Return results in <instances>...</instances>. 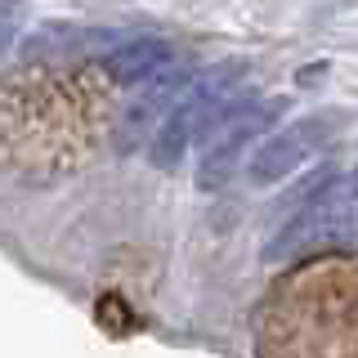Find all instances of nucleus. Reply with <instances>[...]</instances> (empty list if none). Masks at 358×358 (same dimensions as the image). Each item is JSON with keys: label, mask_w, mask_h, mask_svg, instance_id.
I'll use <instances>...</instances> for the list:
<instances>
[{"label": "nucleus", "mask_w": 358, "mask_h": 358, "mask_svg": "<svg viewBox=\"0 0 358 358\" xmlns=\"http://www.w3.org/2000/svg\"><path fill=\"white\" fill-rule=\"evenodd\" d=\"M108 36L103 31H85V27H50L45 36L27 41V59H67V54H81V50H94V45H103Z\"/></svg>", "instance_id": "nucleus-7"}, {"label": "nucleus", "mask_w": 358, "mask_h": 358, "mask_svg": "<svg viewBox=\"0 0 358 358\" xmlns=\"http://www.w3.org/2000/svg\"><path fill=\"white\" fill-rule=\"evenodd\" d=\"M327 139V117H300L291 121V126L273 130L260 148L251 152V162H246V179H251L255 188H268V184H282L287 175H296L300 166L313 157V148Z\"/></svg>", "instance_id": "nucleus-5"}, {"label": "nucleus", "mask_w": 358, "mask_h": 358, "mask_svg": "<svg viewBox=\"0 0 358 358\" xmlns=\"http://www.w3.org/2000/svg\"><path fill=\"white\" fill-rule=\"evenodd\" d=\"M197 76H193V67L188 63H171V67H162L157 76H148L143 85H134V94L126 99V112H121V148H134V143H143V139H152L157 126H162L166 117L175 112V103L188 94V85H193Z\"/></svg>", "instance_id": "nucleus-4"}, {"label": "nucleus", "mask_w": 358, "mask_h": 358, "mask_svg": "<svg viewBox=\"0 0 358 358\" xmlns=\"http://www.w3.org/2000/svg\"><path fill=\"white\" fill-rule=\"evenodd\" d=\"M18 22H22V5H14V0H0V54L14 45Z\"/></svg>", "instance_id": "nucleus-8"}, {"label": "nucleus", "mask_w": 358, "mask_h": 358, "mask_svg": "<svg viewBox=\"0 0 358 358\" xmlns=\"http://www.w3.org/2000/svg\"><path fill=\"white\" fill-rule=\"evenodd\" d=\"M358 242V171L341 175L318 201L291 210V220L273 233L264 246V260H296L309 251H327V246H354Z\"/></svg>", "instance_id": "nucleus-2"}, {"label": "nucleus", "mask_w": 358, "mask_h": 358, "mask_svg": "<svg viewBox=\"0 0 358 358\" xmlns=\"http://www.w3.org/2000/svg\"><path fill=\"white\" fill-rule=\"evenodd\" d=\"M242 76H246V63H224V67H215V72H201L197 81L188 85V94L179 99L175 112L157 126V134L148 139V157L162 166V171H175V166L184 162V152L206 139V134L246 99L238 90Z\"/></svg>", "instance_id": "nucleus-1"}, {"label": "nucleus", "mask_w": 358, "mask_h": 358, "mask_svg": "<svg viewBox=\"0 0 358 358\" xmlns=\"http://www.w3.org/2000/svg\"><path fill=\"white\" fill-rule=\"evenodd\" d=\"M171 63H175V50L166 41H157V36L126 41V45H117V50L103 54L108 76H112V81H121V85H143L148 76H157L162 67H171Z\"/></svg>", "instance_id": "nucleus-6"}, {"label": "nucleus", "mask_w": 358, "mask_h": 358, "mask_svg": "<svg viewBox=\"0 0 358 358\" xmlns=\"http://www.w3.org/2000/svg\"><path fill=\"white\" fill-rule=\"evenodd\" d=\"M287 112L282 94H268V99H242L229 117L220 121L215 130L201 139V162H197V188L201 193H215L233 179V171H242L246 152L260 148L264 134L278 126V117Z\"/></svg>", "instance_id": "nucleus-3"}]
</instances>
